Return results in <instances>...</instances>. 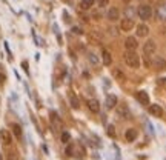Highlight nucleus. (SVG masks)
I'll list each match as a JSON object with an SVG mask.
<instances>
[{
    "mask_svg": "<svg viewBox=\"0 0 166 160\" xmlns=\"http://www.w3.org/2000/svg\"><path fill=\"white\" fill-rule=\"evenodd\" d=\"M123 57H125V63L129 68H138L140 66V57H138L136 51H126Z\"/></svg>",
    "mask_w": 166,
    "mask_h": 160,
    "instance_id": "f257e3e1",
    "label": "nucleus"
},
{
    "mask_svg": "<svg viewBox=\"0 0 166 160\" xmlns=\"http://www.w3.org/2000/svg\"><path fill=\"white\" fill-rule=\"evenodd\" d=\"M137 16L140 17L143 22L149 20L151 17H152V8L149 5H140V6L137 8Z\"/></svg>",
    "mask_w": 166,
    "mask_h": 160,
    "instance_id": "f03ea898",
    "label": "nucleus"
},
{
    "mask_svg": "<svg viewBox=\"0 0 166 160\" xmlns=\"http://www.w3.org/2000/svg\"><path fill=\"white\" fill-rule=\"evenodd\" d=\"M117 117H120L122 120H128V119H131V111H129L128 108V105H119V108H117Z\"/></svg>",
    "mask_w": 166,
    "mask_h": 160,
    "instance_id": "7ed1b4c3",
    "label": "nucleus"
},
{
    "mask_svg": "<svg viewBox=\"0 0 166 160\" xmlns=\"http://www.w3.org/2000/svg\"><path fill=\"white\" fill-rule=\"evenodd\" d=\"M155 49H157V45L154 40H148V42L143 45V52H145L146 57H149L152 54H155Z\"/></svg>",
    "mask_w": 166,
    "mask_h": 160,
    "instance_id": "20e7f679",
    "label": "nucleus"
},
{
    "mask_svg": "<svg viewBox=\"0 0 166 160\" xmlns=\"http://www.w3.org/2000/svg\"><path fill=\"white\" fill-rule=\"evenodd\" d=\"M119 103V100H117V97H115L114 94H108L106 96V99H105V108L106 109H114L115 106H117Z\"/></svg>",
    "mask_w": 166,
    "mask_h": 160,
    "instance_id": "39448f33",
    "label": "nucleus"
},
{
    "mask_svg": "<svg viewBox=\"0 0 166 160\" xmlns=\"http://www.w3.org/2000/svg\"><path fill=\"white\" fill-rule=\"evenodd\" d=\"M134 26H136V23H134V20L132 19H122L120 20V29L122 31H125V33H128V31H131Z\"/></svg>",
    "mask_w": 166,
    "mask_h": 160,
    "instance_id": "423d86ee",
    "label": "nucleus"
},
{
    "mask_svg": "<svg viewBox=\"0 0 166 160\" xmlns=\"http://www.w3.org/2000/svg\"><path fill=\"white\" fill-rule=\"evenodd\" d=\"M108 20H111V22H117L120 19V11H119V8H115V6H111L109 9H108Z\"/></svg>",
    "mask_w": 166,
    "mask_h": 160,
    "instance_id": "0eeeda50",
    "label": "nucleus"
},
{
    "mask_svg": "<svg viewBox=\"0 0 166 160\" xmlns=\"http://www.w3.org/2000/svg\"><path fill=\"white\" fill-rule=\"evenodd\" d=\"M137 46H138V43H137L136 37H128L125 40V48H126L128 51H136Z\"/></svg>",
    "mask_w": 166,
    "mask_h": 160,
    "instance_id": "6e6552de",
    "label": "nucleus"
},
{
    "mask_svg": "<svg viewBox=\"0 0 166 160\" xmlns=\"http://www.w3.org/2000/svg\"><path fill=\"white\" fill-rule=\"evenodd\" d=\"M137 35L138 37H146L148 34H149V26H148L146 23H140L137 25Z\"/></svg>",
    "mask_w": 166,
    "mask_h": 160,
    "instance_id": "1a4fd4ad",
    "label": "nucleus"
},
{
    "mask_svg": "<svg viewBox=\"0 0 166 160\" xmlns=\"http://www.w3.org/2000/svg\"><path fill=\"white\" fill-rule=\"evenodd\" d=\"M137 137H138V132H137V129H134V128H129V129H126V132H125L126 142H136Z\"/></svg>",
    "mask_w": 166,
    "mask_h": 160,
    "instance_id": "9d476101",
    "label": "nucleus"
},
{
    "mask_svg": "<svg viewBox=\"0 0 166 160\" xmlns=\"http://www.w3.org/2000/svg\"><path fill=\"white\" fill-rule=\"evenodd\" d=\"M136 97H137V100L140 102L142 105H149V96H148V92H145V91H137Z\"/></svg>",
    "mask_w": 166,
    "mask_h": 160,
    "instance_id": "9b49d317",
    "label": "nucleus"
},
{
    "mask_svg": "<svg viewBox=\"0 0 166 160\" xmlns=\"http://www.w3.org/2000/svg\"><path fill=\"white\" fill-rule=\"evenodd\" d=\"M149 114L154 117H161L163 115V109L160 105H149Z\"/></svg>",
    "mask_w": 166,
    "mask_h": 160,
    "instance_id": "f8f14e48",
    "label": "nucleus"
},
{
    "mask_svg": "<svg viewBox=\"0 0 166 160\" xmlns=\"http://www.w3.org/2000/svg\"><path fill=\"white\" fill-rule=\"evenodd\" d=\"M155 16L159 20H166V3L165 5H160L155 11Z\"/></svg>",
    "mask_w": 166,
    "mask_h": 160,
    "instance_id": "ddd939ff",
    "label": "nucleus"
},
{
    "mask_svg": "<svg viewBox=\"0 0 166 160\" xmlns=\"http://www.w3.org/2000/svg\"><path fill=\"white\" fill-rule=\"evenodd\" d=\"M0 139H2V142H3L5 145H11V143H12L11 134H9L6 129H2V131H0Z\"/></svg>",
    "mask_w": 166,
    "mask_h": 160,
    "instance_id": "4468645a",
    "label": "nucleus"
},
{
    "mask_svg": "<svg viewBox=\"0 0 166 160\" xmlns=\"http://www.w3.org/2000/svg\"><path fill=\"white\" fill-rule=\"evenodd\" d=\"M51 123H52L54 128H59V129H62V126H63L62 120L59 119V115H57L56 113H51Z\"/></svg>",
    "mask_w": 166,
    "mask_h": 160,
    "instance_id": "2eb2a0df",
    "label": "nucleus"
},
{
    "mask_svg": "<svg viewBox=\"0 0 166 160\" xmlns=\"http://www.w3.org/2000/svg\"><path fill=\"white\" fill-rule=\"evenodd\" d=\"M88 108L91 109L92 113H98V111H100V103H98V100L91 99V100H88Z\"/></svg>",
    "mask_w": 166,
    "mask_h": 160,
    "instance_id": "dca6fc26",
    "label": "nucleus"
},
{
    "mask_svg": "<svg viewBox=\"0 0 166 160\" xmlns=\"http://www.w3.org/2000/svg\"><path fill=\"white\" fill-rule=\"evenodd\" d=\"M102 59H103V63L108 65V66L112 63V57H111V52H109V51H106V49H103V51H102Z\"/></svg>",
    "mask_w": 166,
    "mask_h": 160,
    "instance_id": "f3484780",
    "label": "nucleus"
},
{
    "mask_svg": "<svg viewBox=\"0 0 166 160\" xmlns=\"http://www.w3.org/2000/svg\"><path fill=\"white\" fill-rule=\"evenodd\" d=\"M125 16H126V19H132L137 16V9L134 6H126V9H125Z\"/></svg>",
    "mask_w": 166,
    "mask_h": 160,
    "instance_id": "a211bd4d",
    "label": "nucleus"
},
{
    "mask_svg": "<svg viewBox=\"0 0 166 160\" xmlns=\"http://www.w3.org/2000/svg\"><path fill=\"white\" fill-rule=\"evenodd\" d=\"M69 105L72 106L74 109H79V108H80V102H79V99L72 94V92L69 94Z\"/></svg>",
    "mask_w": 166,
    "mask_h": 160,
    "instance_id": "6ab92c4d",
    "label": "nucleus"
},
{
    "mask_svg": "<svg viewBox=\"0 0 166 160\" xmlns=\"http://www.w3.org/2000/svg\"><path fill=\"white\" fill-rule=\"evenodd\" d=\"M96 2H97V0H82L80 6H82V9H89V8H91Z\"/></svg>",
    "mask_w": 166,
    "mask_h": 160,
    "instance_id": "aec40b11",
    "label": "nucleus"
},
{
    "mask_svg": "<svg viewBox=\"0 0 166 160\" xmlns=\"http://www.w3.org/2000/svg\"><path fill=\"white\" fill-rule=\"evenodd\" d=\"M12 132H14V136L17 137V139H20L22 137V128H20V125H17V123H12Z\"/></svg>",
    "mask_w": 166,
    "mask_h": 160,
    "instance_id": "412c9836",
    "label": "nucleus"
},
{
    "mask_svg": "<svg viewBox=\"0 0 166 160\" xmlns=\"http://www.w3.org/2000/svg\"><path fill=\"white\" fill-rule=\"evenodd\" d=\"M106 132H108V136H109L111 139H114V137H115V126L114 125H108Z\"/></svg>",
    "mask_w": 166,
    "mask_h": 160,
    "instance_id": "4be33fe9",
    "label": "nucleus"
},
{
    "mask_svg": "<svg viewBox=\"0 0 166 160\" xmlns=\"http://www.w3.org/2000/svg\"><path fill=\"white\" fill-rule=\"evenodd\" d=\"M114 77L117 79V80H122V82H123L125 79H126V77H125V74H123L120 69H114Z\"/></svg>",
    "mask_w": 166,
    "mask_h": 160,
    "instance_id": "5701e85b",
    "label": "nucleus"
},
{
    "mask_svg": "<svg viewBox=\"0 0 166 160\" xmlns=\"http://www.w3.org/2000/svg\"><path fill=\"white\" fill-rule=\"evenodd\" d=\"M154 65H155V68L157 66H161V69H166V62L163 60V59H155V62H154Z\"/></svg>",
    "mask_w": 166,
    "mask_h": 160,
    "instance_id": "b1692460",
    "label": "nucleus"
},
{
    "mask_svg": "<svg viewBox=\"0 0 166 160\" xmlns=\"http://www.w3.org/2000/svg\"><path fill=\"white\" fill-rule=\"evenodd\" d=\"M69 140H71V136H69V132H63V134H62V142H63V143H69Z\"/></svg>",
    "mask_w": 166,
    "mask_h": 160,
    "instance_id": "393cba45",
    "label": "nucleus"
},
{
    "mask_svg": "<svg viewBox=\"0 0 166 160\" xmlns=\"http://www.w3.org/2000/svg\"><path fill=\"white\" fill-rule=\"evenodd\" d=\"M108 3H109V0H97L98 8H105V6H108Z\"/></svg>",
    "mask_w": 166,
    "mask_h": 160,
    "instance_id": "a878e982",
    "label": "nucleus"
},
{
    "mask_svg": "<svg viewBox=\"0 0 166 160\" xmlns=\"http://www.w3.org/2000/svg\"><path fill=\"white\" fill-rule=\"evenodd\" d=\"M74 149H75V146L69 145L68 148H66V155H74Z\"/></svg>",
    "mask_w": 166,
    "mask_h": 160,
    "instance_id": "bb28decb",
    "label": "nucleus"
},
{
    "mask_svg": "<svg viewBox=\"0 0 166 160\" xmlns=\"http://www.w3.org/2000/svg\"><path fill=\"white\" fill-rule=\"evenodd\" d=\"M89 62H91V63H94V65H97L98 63V59L94 54H89Z\"/></svg>",
    "mask_w": 166,
    "mask_h": 160,
    "instance_id": "cd10ccee",
    "label": "nucleus"
},
{
    "mask_svg": "<svg viewBox=\"0 0 166 160\" xmlns=\"http://www.w3.org/2000/svg\"><path fill=\"white\" fill-rule=\"evenodd\" d=\"M8 160H17L16 153H9V154H8Z\"/></svg>",
    "mask_w": 166,
    "mask_h": 160,
    "instance_id": "c85d7f7f",
    "label": "nucleus"
},
{
    "mask_svg": "<svg viewBox=\"0 0 166 160\" xmlns=\"http://www.w3.org/2000/svg\"><path fill=\"white\" fill-rule=\"evenodd\" d=\"M72 33H74V34H82L83 31L80 29V28H77V26H75V28H72Z\"/></svg>",
    "mask_w": 166,
    "mask_h": 160,
    "instance_id": "c756f323",
    "label": "nucleus"
},
{
    "mask_svg": "<svg viewBox=\"0 0 166 160\" xmlns=\"http://www.w3.org/2000/svg\"><path fill=\"white\" fill-rule=\"evenodd\" d=\"M159 85H163V86L166 85V79H165V77H161V79H159Z\"/></svg>",
    "mask_w": 166,
    "mask_h": 160,
    "instance_id": "7c9ffc66",
    "label": "nucleus"
},
{
    "mask_svg": "<svg viewBox=\"0 0 166 160\" xmlns=\"http://www.w3.org/2000/svg\"><path fill=\"white\" fill-rule=\"evenodd\" d=\"M23 69L26 71V73H28V63H26V62H23Z\"/></svg>",
    "mask_w": 166,
    "mask_h": 160,
    "instance_id": "2f4dec72",
    "label": "nucleus"
},
{
    "mask_svg": "<svg viewBox=\"0 0 166 160\" xmlns=\"http://www.w3.org/2000/svg\"><path fill=\"white\" fill-rule=\"evenodd\" d=\"M123 2H125V3H128V2H131V0H123Z\"/></svg>",
    "mask_w": 166,
    "mask_h": 160,
    "instance_id": "473e14b6",
    "label": "nucleus"
}]
</instances>
